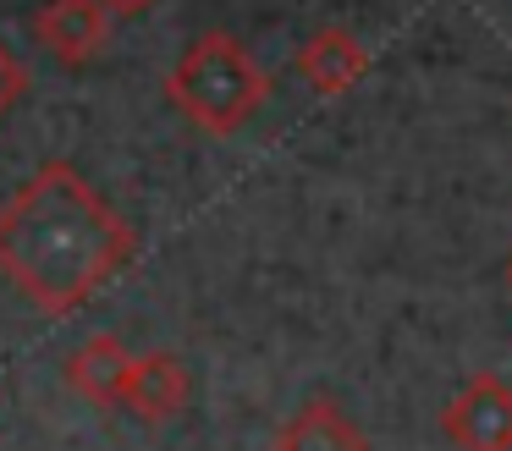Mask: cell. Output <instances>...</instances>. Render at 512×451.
Returning <instances> with one entry per match:
<instances>
[{
	"label": "cell",
	"mask_w": 512,
	"mask_h": 451,
	"mask_svg": "<svg viewBox=\"0 0 512 451\" xmlns=\"http://www.w3.org/2000/svg\"><path fill=\"white\" fill-rule=\"evenodd\" d=\"M133 248V226L67 160H45L0 204V275L50 319L89 303Z\"/></svg>",
	"instance_id": "obj_1"
},
{
	"label": "cell",
	"mask_w": 512,
	"mask_h": 451,
	"mask_svg": "<svg viewBox=\"0 0 512 451\" xmlns=\"http://www.w3.org/2000/svg\"><path fill=\"white\" fill-rule=\"evenodd\" d=\"M166 99L193 121V127L210 132V138H232V132H243L248 116L270 99V77L232 33L210 28L182 50L177 66H171Z\"/></svg>",
	"instance_id": "obj_2"
},
{
	"label": "cell",
	"mask_w": 512,
	"mask_h": 451,
	"mask_svg": "<svg viewBox=\"0 0 512 451\" xmlns=\"http://www.w3.org/2000/svg\"><path fill=\"white\" fill-rule=\"evenodd\" d=\"M441 435L457 451H512V385L479 369L441 407Z\"/></svg>",
	"instance_id": "obj_3"
},
{
	"label": "cell",
	"mask_w": 512,
	"mask_h": 451,
	"mask_svg": "<svg viewBox=\"0 0 512 451\" xmlns=\"http://www.w3.org/2000/svg\"><path fill=\"white\" fill-rule=\"evenodd\" d=\"M111 11L100 0H45L34 11V39L56 55L61 66H89L111 39Z\"/></svg>",
	"instance_id": "obj_4"
},
{
	"label": "cell",
	"mask_w": 512,
	"mask_h": 451,
	"mask_svg": "<svg viewBox=\"0 0 512 451\" xmlns=\"http://www.w3.org/2000/svg\"><path fill=\"white\" fill-rule=\"evenodd\" d=\"M193 380H188V363L177 352H138L133 369H127L122 385V407L138 418V424H171V418L188 407Z\"/></svg>",
	"instance_id": "obj_5"
},
{
	"label": "cell",
	"mask_w": 512,
	"mask_h": 451,
	"mask_svg": "<svg viewBox=\"0 0 512 451\" xmlns=\"http://www.w3.org/2000/svg\"><path fill=\"white\" fill-rule=\"evenodd\" d=\"M369 72V50L353 39L347 28H320L303 39L298 50V77L314 88V94H347V88H358Z\"/></svg>",
	"instance_id": "obj_6"
},
{
	"label": "cell",
	"mask_w": 512,
	"mask_h": 451,
	"mask_svg": "<svg viewBox=\"0 0 512 451\" xmlns=\"http://www.w3.org/2000/svg\"><path fill=\"white\" fill-rule=\"evenodd\" d=\"M127 369H133V352H127L111 330H94V336L67 358V385L94 407H122Z\"/></svg>",
	"instance_id": "obj_7"
},
{
	"label": "cell",
	"mask_w": 512,
	"mask_h": 451,
	"mask_svg": "<svg viewBox=\"0 0 512 451\" xmlns=\"http://www.w3.org/2000/svg\"><path fill=\"white\" fill-rule=\"evenodd\" d=\"M276 451H369V435L331 396H314L276 429Z\"/></svg>",
	"instance_id": "obj_8"
},
{
	"label": "cell",
	"mask_w": 512,
	"mask_h": 451,
	"mask_svg": "<svg viewBox=\"0 0 512 451\" xmlns=\"http://www.w3.org/2000/svg\"><path fill=\"white\" fill-rule=\"evenodd\" d=\"M23 94H28V66L6 50V39H0V116H6Z\"/></svg>",
	"instance_id": "obj_9"
},
{
	"label": "cell",
	"mask_w": 512,
	"mask_h": 451,
	"mask_svg": "<svg viewBox=\"0 0 512 451\" xmlns=\"http://www.w3.org/2000/svg\"><path fill=\"white\" fill-rule=\"evenodd\" d=\"M105 11H111V17H144L149 6H155V0H100Z\"/></svg>",
	"instance_id": "obj_10"
},
{
	"label": "cell",
	"mask_w": 512,
	"mask_h": 451,
	"mask_svg": "<svg viewBox=\"0 0 512 451\" xmlns=\"http://www.w3.org/2000/svg\"><path fill=\"white\" fill-rule=\"evenodd\" d=\"M507 286H512V259H507Z\"/></svg>",
	"instance_id": "obj_11"
}]
</instances>
